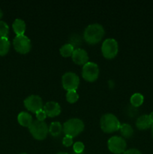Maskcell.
I'll return each instance as SVG.
<instances>
[{
	"label": "cell",
	"mask_w": 153,
	"mask_h": 154,
	"mask_svg": "<svg viewBox=\"0 0 153 154\" xmlns=\"http://www.w3.org/2000/svg\"><path fill=\"white\" fill-rule=\"evenodd\" d=\"M12 27H13L14 32L16 35H22L25 33L26 26L25 21L22 20V19L17 18V19L14 21L13 24H12Z\"/></svg>",
	"instance_id": "15"
},
{
	"label": "cell",
	"mask_w": 153,
	"mask_h": 154,
	"mask_svg": "<svg viewBox=\"0 0 153 154\" xmlns=\"http://www.w3.org/2000/svg\"><path fill=\"white\" fill-rule=\"evenodd\" d=\"M73 149L74 153H83V150L85 149V146L84 144L81 141H76L74 144Z\"/></svg>",
	"instance_id": "23"
},
{
	"label": "cell",
	"mask_w": 153,
	"mask_h": 154,
	"mask_svg": "<svg viewBox=\"0 0 153 154\" xmlns=\"http://www.w3.org/2000/svg\"><path fill=\"white\" fill-rule=\"evenodd\" d=\"M9 34V26L4 21L0 20V37L8 38Z\"/></svg>",
	"instance_id": "22"
},
{
	"label": "cell",
	"mask_w": 153,
	"mask_h": 154,
	"mask_svg": "<svg viewBox=\"0 0 153 154\" xmlns=\"http://www.w3.org/2000/svg\"><path fill=\"white\" fill-rule=\"evenodd\" d=\"M35 115L36 118H37V120H39V121H44L46 117V113L44 112V111L43 109L40 110V111H38V112H36Z\"/></svg>",
	"instance_id": "24"
},
{
	"label": "cell",
	"mask_w": 153,
	"mask_h": 154,
	"mask_svg": "<svg viewBox=\"0 0 153 154\" xmlns=\"http://www.w3.org/2000/svg\"><path fill=\"white\" fill-rule=\"evenodd\" d=\"M23 103L24 106L28 111L34 114L40 110H42L44 108L43 100L40 96L37 95H31L28 96L25 99Z\"/></svg>",
	"instance_id": "10"
},
{
	"label": "cell",
	"mask_w": 153,
	"mask_h": 154,
	"mask_svg": "<svg viewBox=\"0 0 153 154\" xmlns=\"http://www.w3.org/2000/svg\"><path fill=\"white\" fill-rule=\"evenodd\" d=\"M43 110L46 113V116L50 117H55L59 115L61 113V106L56 102H47L44 105Z\"/></svg>",
	"instance_id": "12"
},
{
	"label": "cell",
	"mask_w": 153,
	"mask_h": 154,
	"mask_svg": "<svg viewBox=\"0 0 153 154\" xmlns=\"http://www.w3.org/2000/svg\"><path fill=\"white\" fill-rule=\"evenodd\" d=\"M122 154H142L141 152L139 150L137 149H134V148H132V149H129V150H125Z\"/></svg>",
	"instance_id": "27"
},
{
	"label": "cell",
	"mask_w": 153,
	"mask_h": 154,
	"mask_svg": "<svg viewBox=\"0 0 153 154\" xmlns=\"http://www.w3.org/2000/svg\"><path fill=\"white\" fill-rule=\"evenodd\" d=\"M120 132L122 135L125 138H130L134 134V129L128 123H123L120 126Z\"/></svg>",
	"instance_id": "18"
},
{
	"label": "cell",
	"mask_w": 153,
	"mask_h": 154,
	"mask_svg": "<svg viewBox=\"0 0 153 154\" xmlns=\"http://www.w3.org/2000/svg\"><path fill=\"white\" fill-rule=\"evenodd\" d=\"M107 147L111 153L121 154L125 151L127 144L125 140L122 137L112 136L108 140Z\"/></svg>",
	"instance_id": "9"
},
{
	"label": "cell",
	"mask_w": 153,
	"mask_h": 154,
	"mask_svg": "<svg viewBox=\"0 0 153 154\" xmlns=\"http://www.w3.org/2000/svg\"><path fill=\"white\" fill-rule=\"evenodd\" d=\"M56 154H68V153H64V152H59V153H56Z\"/></svg>",
	"instance_id": "30"
},
{
	"label": "cell",
	"mask_w": 153,
	"mask_h": 154,
	"mask_svg": "<svg viewBox=\"0 0 153 154\" xmlns=\"http://www.w3.org/2000/svg\"><path fill=\"white\" fill-rule=\"evenodd\" d=\"M74 154H84L83 153H74Z\"/></svg>",
	"instance_id": "32"
},
{
	"label": "cell",
	"mask_w": 153,
	"mask_h": 154,
	"mask_svg": "<svg viewBox=\"0 0 153 154\" xmlns=\"http://www.w3.org/2000/svg\"><path fill=\"white\" fill-rule=\"evenodd\" d=\"M13 45L15 51L21 54H26L31 51V40L25 35H16L13 40Z\"/></svg>",
	"instance_id": "7"
},
{
	"label": "cell",
	"mask_w": 153,
	"mask_h": 154,
	"mask_svg": "<svg viewBox=\"0 0 153 154\" xmlns=\"http://www.w3.org/2000/svg\"><path fill=\"white\" fill-rule=\"evenodd\" d=\"M101 52L106 59H113L118 52V42L114 38H106L102 44Z\"/></svg>",
	"instance_id": "5"
},
{
	"label": "cell",
	"mask_w": 153,
	"mask_h": 154,
	"mask_svg": "<svg viewBox=\"0 0 153 154\" xmlns=\"http://www.w3.org/2000/svg\"><path fill=\"white\" fill-rule=\"evenodd\" d=\"M20 154H27V153H20Z\"/></svg>",
	"instance_id": "33"
},
{
	"label": "cell",
	"mask_w": 153,
	"mask_h": 154,
	"mask_svg": "<svg viewBox=\"0 0 153 154\" xmlns=\"http://www.w3.org/2000/svg\"><path fill=\"white\" fill-rule=\"evenodd\" d=\"M74 63L79 66H82L88 63V56L86 51L82 48H76L74 50L71 56Z\"/></svg>",
	"instance_id": "11"
},
{
	"label": "cell",
	"mask_w": 153,
	"mask_h": 154,
	"mask_svg": "<svg viewBox=\"0 0 153 154\" xmlns=\"http://www.w3.org/2000/svg\"><path fill=\"white\" fill-rule=\"evenodd\" d=\"M62 84L63 88L67 91L76 90L79 87L80 78L74 72H66L62 78Z\"/></svg>",
	"instance_id": "8"
},
{
	"label": "cell",
	"mask_w": 153,
	"mask_h": 154,
	"mask_svg": "<svg viewBox=\"0 0 153 154\" xmlns=\"http://www.w3.org/2000/svg\"><path fill=\"white\" fill-rule=\"evenodd\" d=\"M10 44L8 38L0 37V57L5 56L10 50Z\"/></svg>",
	"instance_id": "16"
},
{
	"label": "cell",
	"mask_w": 153,
	"mask_h": 154,
	"mask_svg": "<svg viewBox=\"0 0 153 154\" xmlns=\"http://www.w3.org/2000/svg\"><path fill=\"white\" fill-rule=\"evenodd\" d=\"M74 48L72 45L70 43L65 44V45H62L59 50L60 54L64 57H69L72 56L74 51Z\"/></svg>",
	"instance_id": "20"
},
{
	"label": "cell",
	"mask_w": 153,
	"mask_h": 154,
	"mask_svg": "<svg viewBox=\"0 0 153 154\" xmlns=\"http://www.w3.org/2000/svg\"><path fill=\"white\" fill-rule=\"evenodd\" d=\"M62 144L65 147H70L73 144V138L65 135L62 139Z\"/></svg>",
	"instance_id": "25"
},
{
	"label": "cell",
	"mask_w": 153,
	"mask_h": 154,
	"mask_svg": "<svg viewBox=\"0 0 153 154\" xmlns=\"http://www.w3.org/2000/svg\"><path fill=\"white\" fill-rule=\"evenodd\" d=\"M74 39H70V44L73 45L74 48L75 46H78L79 45H80V38L78 35H75L74 36Z\"/></svg>",
	"instance_id": "26"
},
{
	"label": "cell",
	"mask_w": 153,
	"mask_h": 154,
	"mask_svg": "<svg viewBox=\"0 0 153 154\" xmlns=\"http://www.w3.org/2000/svg\"><path fill=\"white\" fill-rule=\"evenodd\" d=\"M144 102V97L141 93H134L131 96L130 99V102L131 105L134 108H138L141 106Z\"/></svg>",
	"instance_id": "19"
},
{
	"label": "cell",
	"mask_w": 153,
	"mask_h": 154,
	"mask_svg": "<svg viewBox=\"0 0 153 154\" xmlns=\"http://www.w3.org/2000/svg\"><path fill=\"white\" fill-rule=\"evenodd\" d=\"M30 133L33 138L36 140H44L46 138L49 132V127L44 121H39V120H33L31 126L28 127Z\"/></svg>",
	"instance_id": "4"
},
{
	"label": "cell",
	"mask_w": 153,
	"mask_h": 154,
	"mask_svg": "<svg viewBox=\"0 0 153 154\" xmlns=\"http://www.w3.org/2000/svg\"><path fill=\"white\" fill-rule=\"evenodd\" d=\"M63 130V126L58 122H52L49 126V132L52 136L56 137L62 133Z\"/></svg>",
	"instance_id": "17"
},
{
	"label": "cell",
	"mask_w": 153,
	"mask_h": 154,
	"mask_svg": "<svg viewBox=\"0 0 153 154\" xmlns=\"http://www.w3.org/2000/svg\"><path fill=\"white\" fill-rule=\"evenodd\" d=\"M84 123L79 118H71L67 120L63 125V132L65 135L71 138L77 136L83 131Z\"/></svg>",
	"instance_id": "3"
},
{
	"label": "cell",
	"mask_w": 153,
	"mask_h": 154,
	"mask_svg": "<svg viewBox=\"0 0 153 154\" xmlns=\"http://www.w3.org/2000/svg\"><path fill=\"white\" fill-rule=\"evenodd\" d=\"M66 99L69 103H75L79 99V95L76 93V90H70L68 91L66 93Z\"/></svg>",
	"instance_id": "21"
},
{
	"label": "cell",
	"mask_w": 153,
	"mask_h": 154,
	"mask_svg": "<svg viewBox=\"0 0 153 154\" xmlns=\"http://www.w3.org/2000/svg\"><path fill=\"white\" fill-rule=\"evenodd\" d=\"M99 75V68L96 63L88 62L82 66V76L84 80L88 82H94Z\"/></svg>",
	"instance_id": "6"
},
{
	"label": "cell",
	"mask_w": 153,
	"mask_h": 154,
	"mask_svg": "<svg viewBox=\"0 0 153 154\" xmlns=\"http://www.w3.org/2000/svg\"><path fill=\"white\" fill-rule=\"evenodd\" d=\"M100 129L106 133H112L119 130L121 123L118 118L112 114H105L100 120Z\"/></svg>",
	"instance_id": "2"
},
{
	"label": "cell",
	"mask_w": 153,
	"mask_h": 154,
	"mask_svg": "<svg viewBox=\"0 0 153 154\" xmlns=\"http://www.w3.org/2000/svg\"><path fill=\"white\" fill-rule=\"evenodd\" d=\"M148 117H149V119H150V120H151L152 123L153 124V111L148 114Z\"/></svg>",
	"instance_id": "28"
},
{
	"label": "cell",
	"mask_w": 153,
	"mask_h": 154,
	"mask_svg": "<svg viewBox=\"0 0 153 154\" xmlns=\"http://www.w3.org/2000/svg\"><path fill=\"white\" fill-rule=\"evenodd\" d=\"M152 138H153V124L152 126Z\"/></svg>",
	"instance_id": "31"
},
{
	"label": "cell",
	"mask_w": 153,
	"mask_h": 154,
	"mask_svg": "<svg viewBox=\"0 0 153 154\" xmlns=\"http://www.w3.org/2000/svg\"><path fill=\"white\" fill-rule=\"evenodd\" d=\"M3 17V12H2V9L0 8V20L2 19V17Z\"/></svg>",
	"instance_id": "29"
},
{
	"label": "cell",
	"mask_w": 153,
	"mask_h": 154,
	"mask_svg": "<svg viewBox=\"0 0 153 154\" xmlns=\"http://www.w3.org/2000/svg\"><path fill=\"white\" fill-rule=\"evenodd\" d=\"M17 120L20 125L28 128L31 126L33 122L32 117L31 114H28V112H26V111H22L18 114Z\"/></svg>",
	"instance_id": "14"
},
{
	"label": "cell",
	"mask_w": 153,
	"mask_h": 154,
	"mask_svg": "<svg viewBox=\"0 0 153 154\" xmlns=\"http://www.w3.org/2000/svg\"><path fill=\"white\" fill-rule=\"evenodd\" d=\"M152 126V123L147 114H142L140 116L136 121V126L140 130H146L151 128Z\"/></svg>",
	"instance_id": "13"
},
{
	"label": "cell",
	"mask_w": 153,
	"mask_h": 154,
	"mask_svg": "<svg viewBox=\"0 0 153 154\" xmlns=\"http://www.w3.org/2000/svg\"><path fill=\"white\" fill-rule=\"evenodd\" d=\"M104 33V29L100 24H90L84 30L83 38L89 45H95L101 41Z\"/></svg>",
	"instance_id": "1"
}]
</instances>
